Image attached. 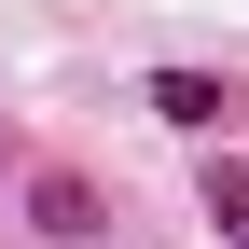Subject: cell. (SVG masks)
Returning <instances> with one entry per match:
<instances>
[{
	"mask_svg": "<svg viewBox=\"0 0 249 249\" xmlns=\"http://www.w3.org/2000/svg\"><path fill=\"white\" fill-rule=\"evenodd\" d=\"M139 97H152V124H180V139H222V124L249 111V83H222V70H152Z\"/></svg>",
	"mask_w": 249,
	"mask_h": 249,
	"instance_id": "cell-1",
	"label": "cell"
},
{
	"mask_svg": "<svg viewBox=\"0 0 249 249\" xmlns=\"http://www.w3.org/2000/svg\"><path fill=\"white\" fill-rule=\"evenodd\" d=\"M28 222H42L55 249H83V235H97V194H83L70 166H42V180H28Z\"/></svg>",
	"mask_w": 249,
	"mask_h": 249,
	"instance_id": "cell-2",
	"label": "cell"
},
{
	"mask_svg": "<svg viewBox=\"0 0 249 249\" xmlns=\"http://www.w3.org/2000/svg\"><path fill=\"white\" fill-rule=\"evenodd\" d=\"M208 222L249 249V166H235V152H208Z\"/></svg>",
	"mask_w": 249,
	"mask_h": 249,
	"instance_id": "cell-3",
	"label": "cell"
},
{
	"mask_svg": "<svg viewBox=\"0 0 249 249\" xmlns=\"http://www.w3.org/2000/svg\"><path fill=\"white\" fill-rule=\"evenodd\" d=\"M0 152H14V139H0Z\"/></svg>",
	"mask_w": 249,
	"mask_h": 249,
	"instance_id": "cell-4",
	"label": "cell"
}]
</instances>
